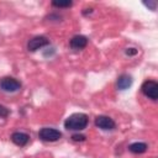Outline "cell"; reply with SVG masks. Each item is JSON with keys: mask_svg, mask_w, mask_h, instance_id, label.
<instances>
[{"mask_svg": "<svg viewBox=\"0 0 158 158\" xmlns=\"http://www.w3.org/2000/svg\"><path fill=\"white\" fill-rule=\"evenodd\" d=\"M88 122H89V118L85 114L77 112L67 117V120L64 121V127L70 131H81L88 126Z\"/></svg>", "mask_w": 158, "mask_h": 158, "instance_id": "obj_1", "label": "cell"}, {"mask_svg": "<svg viewBox=\"0 0 158 158\" xmlns=\"http://www.w3.org/2000/svg\"><path fill=\"white\" fill-rule=\"evenodd\" d=\"M38 137L46 142H56L62 137V132L59 130L52 127H43L38 132Z\"/></svg>", "mask_w": 158, "mask_h": 158, "instance_id": "obj_2", "label": "cell"}, {"mask_svg": "<svg viewBox=\"0 0 158 158\" xmlns=\"http://www.w3.org/2000/svg\"><path fill=\"white\" fill-rule=\"evenodd\" d=\"M0 88L6 93H15L21 89V83L12 77H5L0 80Z\"/></svg>", "mask_w": 158, "mask_h": 158, "instance_id": "obj_3", "label": "cell"}, {"mask_svg": "<svg viewBox=\"0 0 158 158\" xmlns=\"http://www.w3.org/2000/svg\"><path fill=\"white\" fill-rule=\"evenodd\" d=\"M141 90H142V93L147 98H149L152 100H157L158 99V83L157 81H154V80H146L142 84Z\"/></svg>", "mask_w": 158, "mask_h": 158, "instance_id": "obj_4", "label": "cell"}, {"mask_svg": "<svg viewBox=\"0 0 158 158\" xmlns=\"http://www.w3.org/2000/svg\"><path fill=\"white\" fill-rule=\"evenodd\" d=\"M95 125H96L99 128L104 130V131H111V130H114V128L116 127L115 121H114L111 117L105 116V115H99V116H96V117H95Z\"/></svg>", "mask_w": 158, "mask_h": 158, "instance_id": "obj_5", "label": "cell"}, {"mask_svg": "<svg viewBox=\"0 0 158 158\" xmlns=\"http://www.w3.org/2000/svg\"><path fill=\"white\" fill-rule=\"evenodd\" d=\"M49 43V40L46 36H36L33 38H31L27 43V49L31 52H36L37 49L47 46Z\"/></svg>", "mask_w": 158, "mask_h": 158, "instance_id": "obj_6", "label": "cell"}, {"mask_svg": "<svg viewBox=\"0 0 158 158\" xmlns=\"http://www.w3.org/2000/svg\"><path fill=\"white\" fill-rule=\"evenodd\" d=\"M69 46L72 49H75V51H79V49H83L88 46V38L83 35H77L74 36L70 42H69Z\"/></svg>", "mask_w": 158, "mask_h": 158, "instance_id": "obj_7", "label": "cell"}, {"mask_svg": "<svg viewBox=\"0 0 158 158\" xmlns=\"http://www.w3.org/2000/svg\"><path fill=\"white\" fill-rule=\"evenodd\" d=\"M11 141H12L16 146L23 147V146H26V144L28 143L30 136H28L27 133H25V132H14V133L11 135Z\"/></svg>", "mask_w": 158, "mask_h": 158, "instance_id": "obj_8", "label": "cell"}, {"mask_svg": "<svg viewBox=\"0 0 158 158\" xmlns=\"http://www.w3.org/2000/svg\"><path fill=\"white\" fill-rule=\"evenodd\" d=\"M132 85V77L128 74H122L117 78V88L120 90H126Z\"/></svg>", "mask_w": 158, "mask_h": 158, "instance_id": "obj_9", "label": "cell"}, {"mask_svg": "<svg viewBox=\"0 0 158 158\" xmlns=\"http://www.w3.org/2000/svg\"><path fill=\"white\" fill-rule=\"evenodd\" d=\"M147 148H148V146L144 142H135V143H131L128 146V151L135 153V154H142L147 151Z\"/></svg>", "mask_w": 158, "mask_h": 158, "instance_id": "obj_10", "label": "cell"}, {"mask_svg": "<svg viewBox=\"0 0 158 158\" xmlns=\"http://www.w3.org/2000/svg\"><path fill=\"white\" fill-rule=\"evenodd\" d=\"M72 1L70 0H64V1H58V0H54L52 1V6L54 7H59V9H64V7H70L72 6Z\"/></svg>", "mask_w": 158, "mask_h": 158, "instance_id": "obj_11", "label": "cell"}, {"mask_svg": "<svg viewBox=\"0 0 158 158\" xmlns=\"http://www.w3.org/2000/svg\"><path fill=\"white\" fill-rule=\"evenodd\" d=\"M143 5L144 6H147L149 10H152V11H154L156 9H157V1H154V0H148V1H143Z\"/></svg>", "mask_w": 158, "mask_h": 158, "instance_id": "obj_12", "label": "cell"}, {"mask_svg": "<svg viewBox=\"0 0 158 158\" xmlns=\"http://www.w3.org/2000/svg\"><path fill=\"white\" fill-rule=\"evenodd\" d=\"M9 115H10V110L6 106L0 104V117H7Z\"/></svg>", "mask_w": 158, "mask_h": 158, "instance_id": "obj_13", "label": "cell"}, {"mask_svg": "<svg viewBox=\"0 0 158 158\" xmlns=\"http://www.w3.org/2000/svg\"><path fill=\"white\" fill-rule=\"evenodd\" d=\"M72 139L75 141V142H81V141L85 139V136H84V135H79V133H77V135H73V136H72Z\"/></svg>", "mask_w": 158, "mask_h": 158, "instance_id": "obj_14", "label": "cell"}, {"mask_svg": "<svg viewBox=\"0 0 158 158\" xmlns=\"http://www.w3.org/2000/svg\"><path fill=\"white\" fill-rule=\"evenodd\" d=\"M125 53H126L127 56H135V54H137V49H136V48H127V49L125 51Z\"/></svg>", "mask_w": 158, "mask_h": 158, "instance_id": "obj_15", "label": "cell"}]
</instances>
